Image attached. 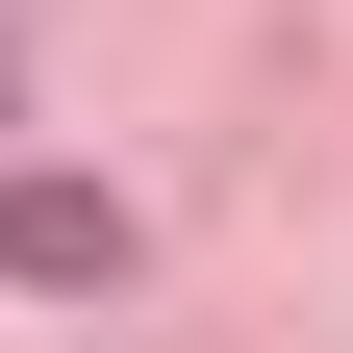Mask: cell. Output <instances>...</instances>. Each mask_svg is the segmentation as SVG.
I'll return each instance as SVG.
<instances>
[{
	"instance_id": "obj_2",
	"label": "cell",
	"mask_w": 353,
	"mask_h": 353,
	"mask_svg": "<svg viewBox=\"0 0 353 353\" xmlns=\"http://www.w3.org/2000/svg\"><path fill=\"white\" fill-rule=\"evenodd\" d=\"M0 101H26V51H0Z\"/></svg>"
},
{
	"instance_id": "obj_1",
	"label": "cell",
	"mask_w": 353,
	"mask_h": 353,
	"mask_svg": "<svg viewBox=\"0 0 353 353\" xmlns=\"http://www.w3.org/2000/svg\"><path fill=\"white\" fill-rule=\"evenodd\" d=\"M0 278L26 303H126V202L101 176H0Z\"/></svg>"
}]
</instances>
